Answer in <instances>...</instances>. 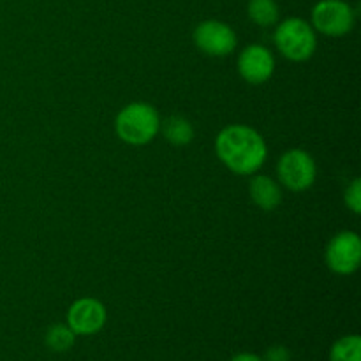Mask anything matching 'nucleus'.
<instances>
[{"mask_svg": "<svg viewBox=\"0 0 361 361\" xmlns=\"http://www.w3.org/2000/svg\"><path fill=\"white\" fill-rule=\"evenodd\" d=\"M217 157L236 175H252L264 164L268 155L263 136L252 127L228 126L215 140Z\"/></svg>", "mask_w": 361, "mask_h": 361, "instance_id": "f257e3e1", "label": "nucleus"}, {"mask_svg": "<svg viewBox=\"0 0 361 361\" xmlns=\"http://www.w3.org/2000/svg\"><path fill=\"white\" fill-rule=\"evenodd\" d=\"M115 129L123 143L141 147L157 136L161 130V118L154 106L147 102H133L116 115Z\"/></svg>", "mask_w": 361, "mask_h": 361, "instance_id": "f03ea898", "label": "nucleus"}, {"mask_svg": "<svg viewBox=\"0 0 361 361\" xmlns=\"http://www.w3.org/2000/svg\"><path fill=\"white\" fill-rule=\"evenodd\" d=\"M275 46L293 62L309 60L317 48L316 30L302 18H288L275 30Z\"/></svg>", "mask_w": 361, "mask_h": 361, "instance_id": "7ed1b4c3", "label": "nucleus"}, {"mask_svg": "<svg viewBox=\"0 0 361 361\" xmlns=\"http://www.w3.org/2000/svg\"><path fill=\"white\" fill-rule=\"evenodd\" d=\"M355 27V11L345 0H319L312 9V28L330 37H342Z\"/></svg>", "mask_w": 361, "mask_h": 361, "instance_id": "20e7f679", "label": "nucleus"}, {"mask_svg": "<svg viewBox=\"0 0 361 361\" xmlns=\"http://www.w3.org/2000/svg\"><path fill=\"white\" fill-rule=\"evenodd\" d=\"M277 175L282 185L295 192H302L316 182V161L305 150H288L279 161Z\"/></svg>", "mask_w": 361, "mask_h": 361, "instance_id": "39448f33", "label": "nucleus"}, {"mask_svg": "<svg viewBox=\"0 0 361 361\" xmlns=\"http://www.w3.org/2000/svg\"><path fill=\"white\" fill-rule=\"evenodd\" d=\"M361 261V240L356 233L342 231L326 247V264L338 275H351Z\"/></svg>", "mask_w": 361, "mask_h": 361, "instance_id": "423d86ee", "label": "nucleus"}, {"mask_svg": "<svg viewBox=\"0 0 361 361\" xmlns=\"http://www.w3.org/2000/svg\"><path fill=\"white\" fill-rule=\"evenodd\" d=\"M194 42L210 56H226L236 48V34L229 25L219 20L201 21L194 30Z\"/></svg>", "mask_w": 361, "mask_h": 361, "instance_id": "0eeeda50", "label": "nucleus"}, {"mask_svg": "<svg viewBox=\"0 0 361 361\" xmlns=\"http://www.w3.org/2000/svg\"><path fill=\"white\" fill-rule=\"evenodd\" d=\"M106 319H108V312L104 305L95 298L76 300L67 312V326L74 331L76 337L99 334L104 328Z\"/></svg>", "mask_w": 361, "mask_h": 361, "instance_id": "6e6552de", "label": "nucleus"}, {"mask_svg": "<svg viewBox=\"0 0 361 361\" xmlns=\"http://www.w3.org/2000/svg\"><path fill=\"white\" fill-rule=\"evenodd\" d=\"M275 59L261 44H250L240 53L238 56V73L247 83L261 85L274 76Z\"/></svg>", "mask_w": 361, "mask_h": 361, "instance_id": "1a4fd4ad", "label": "nucleus"}, {"mask_svg": "<svg viewBox=\"0 0 361 361\" xmlns=\"http://www.w3.org/2000/svg\"><path fill=\"white\" fill-rule=\"evenodd\" d=\"M250 197H252L254 203L264 212H271L281 204L282 201V192L281 187L275 180H271L267 175H257L250 180L249 185Z\"/></svg>", "mask_w": 361, "mask_h": 361, "instance_id": "9d476101", "label": "nucleus"}, {"mask_svg": "<svg viewBox=\"0 0 361 361\" xmlns=\"http://www.w3.org/2000/svg\"><path fill=\"white\" fill-rule=\"evenodd\" d=\"M162 134H164L166 140L171 145L176 147H183V145H189L194 137V129L190 126V122L183 116L173 115L169 118L164 120V123H161Z\"/></svg>", "mask_w": 361, "mask_h": 361, "instance_id": "9b49d317", "label": "nucleus"}, {"mask_svg": "<svg viewBox=\"0 0 361 361\" xmlns=\"http://www.w3.org/2000/svg\"><path fill=\"white\" fill-rule=\"evenodd\" d=\"M247 14L259 27H271L279 20V6L275 0H249Z\"/></svg>", "mask_w": 361, "mask_h": 361, "instance_id": "f8f14e48", "label": "nucleus"}, {"mask_svg": "<svg viewBox=\"0 0 361 361\" xmlns=\"http://www.w3.org/2000/svg\"><path fill=\"white\" fill-rule=\"evenodd\" d=\"M330 361H361L360 335H345L330 349Z\"/></svg>", "mask_w": 361, "mask_h": 361, "instance_id": "ddd939ff", "label": "nucleus"}, {"mask_svg": "<svg viewBox=\"0 0 361 361\" xmlns=\"http://www.w3.org/2000/svg\"><path fill=\"white\" fill-rule=\"evenodd\" d=\"M44 342L51 351L66 353L74 345V342H76V335H74V331L71 330L67 324L59 323L48 328Z\"/></svg>", "mask_w": 361, "mask_h": 361, "instance_id": "4468645a", "label": "nucleus"}, {"mask_svg": "<svg viewBox=\"0 0 361 361\" xmlns=\"http://www.w3.org/2000/svg\"><path fill=\"white\" fill-rule=\"evenodd\" d=\"M345 204L351 212L360 214L361 212V182L360 178H355L351 185L345 189Z\"/></svg>", "mask_w": 361, "mask_h": 361, "instance_id": "2eb2a0df", "label": "nucleus"}, {"mask_svg": "<svg viewBox=\"0 0 361 361\" xmlns=\"http://www.w3.org/2000/svg\"><path fill=\"white\" fill-rule=\"evenodd\" d=\"M263 361H291V353L286 345H271L264 353Z\"/></svg>", "mask_w": 361, "mask_h": 361, "instance_id": "dca6fc26", "label": "nucleus"}, {"mask_svg": "<svg viewBox=\"0 0 361 361\" xmlns=\"http://www.w3.org/2000/svg\"><path fill=\"white\" fill-rule=\"evenodd\" d=\"M229 361H263V358L257 355H254V353H240V355L233 356Z\"/></svg>", "mask_w": 361, "mask_h": 361, "instance_id": "f3484780", "label": "nucleus"}]
</instances>
